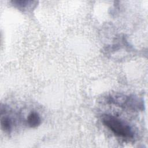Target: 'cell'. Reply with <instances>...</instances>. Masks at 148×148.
Wrapping results in <instances>:
<instances>
[{"label":"cell","instance_id":"obj_1","mask_svg":"<svg viewBox=\"0 0 148 148\" xmlns=\"http://www.w3.org/2000/svg\"><path fill=\"white\" fill-rule=\"evenodd\" d=\"M102 121L115 135L125 139L134 138V133L132 127L121 119L111 114H104Z\"/></svg>","mask_w":148,"mask_h":148},{"label":"cell","instance_id":"obj_2","mask_svg":"<svg viewBox=\"0 0 148 148\" xmlns=\"http://www.w3.org/2000/svg\"><path fill=\"white\" fill-rule=\"evenodd\" d=\"M107 102L114 105L124 109L142 110L143 102L141 99L135 95H127L122 94H114L107 97Z\"/></svg>","mask_w":148,"mask_h":148},{"label":"cell","instance_id":"obj_3","mask_svg":"<svg viewBox=\"0 0 148 148\" xmlns=\"http://www.w3.org/2000/svg\"><path fill=\"white\" fill-rule=\"evenodd\" d=\"M27 123L29 127L35 128L41 123V119L39 114L35 111L31 112L27 118Z\"/></svg>","mask_w":148,"mask_h":148},{"label":"cell","instance_id":"obj_4","mask_svg":"<svg viewBox=\"0 0 148 148\" xmlns=\"http://www.w3.org/2000/svg\"><path fill=\"white\" fill-rule=\"evenodd\" d=\"M1 126L3 131L10 133L13 127V122L12 119L8 116L2 117L1 119Z\"/></svg>","mask_w":148,"mask_h":148},{"label":"cell","instance_id":"obj_5","mask_svg":"<svg viewBox=\"0 0 148 148\" xmlns=\"http://www.w3.org/2000/svg\"><path fill=\"white\" fill-rule=\"evenodd\" d=\"M31 1H23V0H14L12 1V2L14 5H16L18 8H20V9H24L28 5H31V4H29V3H31Z\"/></svg>","mask_w":148,"mask_h":148}]
</instances>
